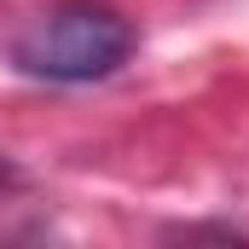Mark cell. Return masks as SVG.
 I'll list each match as a JSON object with an SVG mask.
<instances>
[{"mask_svg": "<svg viewBox=\"0 0 249 249\" xmlns=\"http://www.w3.org/2000/svg\"><path fill=\"white\" fill-rule=\"evenodd\" d=\"M12 53L29 75H47V81H99L133 53V29L110 6L70 0V6L29 18V29L18 35Z\"/></svg>", "mask_w": 249, "mask_h": 249, "instance_id": "obj_1", "label": "cell"}, {"mask_svg": "<svg viewBox=\"0 0 249 249\" xmlns=\"http://www.w3.org/2000/svg\"><path fill=\"white\" fill-rule=\"evenodd\" d=\"M6 174H12V162H6V157H0V180H6Z\"/></svg>", "mask_w": 249, "mask_h": 249, "instance_id": "obj_2", "label": "cell"}]
</instances>
